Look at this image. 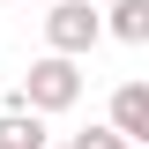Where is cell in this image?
I'll return each instance as SVG.
<instances>
[{"label": "cell", "instance_id": "1", "mask_svg": "<svg viewBox=\"0 0 149 149\" xmlns=\"http://www.w3.org/2000/svg\"><path fill=\"white\" fill-rule=\"evenodd\" d=\"M74 97H82V67L60 60V52H45V60H30V74L15 82V104L8 112H37V119H45V112H67Z\"/></svg>", "mask_w": 149, "mask_h": 149}, {"label": "cell", "instance_id": "2", "mask_svg": "<svg viewBox=\"0 0 149 149\" xmlns=\"http://www.w3.org/2000/svg\"><path fill=\"white\" fill-rule=\"evenodd\" d=\"M45 37H52V52H60V60H82L97 37H104V15H97L90 0H60L52 15H45Z\"/></svg>", "mask_w": 149, "mask_h": 149}, {"label": "cell", "instance_id": "3", "mask_svg": "<svg viewBox=\"0 0 149 149\" xmlns=\"http://www.w3.org/2000/svg\"><path fill=\"white\" fill-rule=\"evenodd\" d=\"M112 134L119 142H149V82H119L112 90Z\"/></svg>", "mask_w": 149, "mask_h": 149}, {"label": "cell", "instance_id": "4", "mask_svg": "<svg viewBox=\"0 0 149 149\" xmlns=\"http://www.w3.org/2000/svg\"><path fill=\"white\" fill-rule=\"evenodd\" d=\"M0 149H52L37 112H0Z\"/></svg>", "mask_w": 149, "mask_h": 149}, {"label": "cell", "instance_id": "5", "mask_svg": "<svg viewBox=\"0 0 149 149\" xmlns=\"http://www.w3.org/2000/svg\"><path fill=\"white\" fill-rule=\"evenodd\" d=\"M104 30L119 37V45H149V0H119L104 15Z\"/></svg>", "mask_w": 149, "mask_h": 149}, {"label": "cell", "instance_id": "6", "mask_svg": "<svg viewBox=\"0 0 149 149\" xmlns=\"http://www.w3.org/2000/svg\"><path fill=\"white\" fill-rule=\"evenodd\" d=\"M67 149H134V142H119V134H112V127H90V134H74Z\"/></svg>", "mask_w": 149, "mask_h": 149}]
</instances>
